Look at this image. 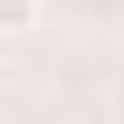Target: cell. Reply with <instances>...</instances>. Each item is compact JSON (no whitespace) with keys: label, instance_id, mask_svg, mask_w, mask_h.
I'll return each mask as SVG.
<instances>
[{"label":"cell","instance_id":"1","mask_svg":"<svg viewBox=\"0 0 124 124\" xmlns=\"http://www.w3.org/2000/svg\"><path fill=\"white\" fill-rule=\"evenodd\" d=\"M41 0H0V36H18V30H36Z\"/></svg>","mask_w":124,"mask_h":124}]
</instances>
